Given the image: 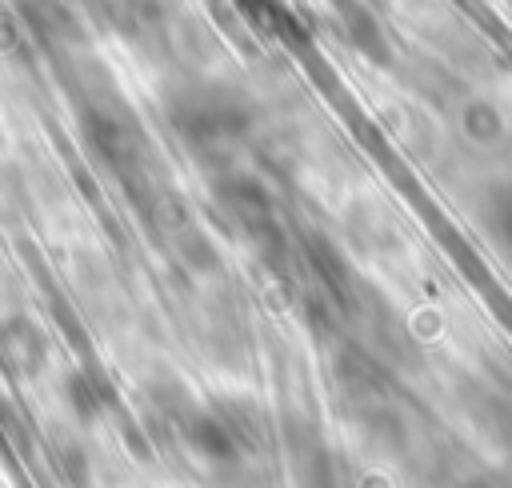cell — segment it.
I'll return each mask as SVG.
<instances>
[{
  "instance_id": "obj_3",
  "label": "cell",
  "mask_w": 512,
  "mask_h": 488,
  "mask_svg": "<svg viewBox=\"0 0 512 488\" xmlns=\"http://www.w3.org/2000/svg\"><path fill=\"white\" fill-rule=\"evenodd\" d=\"M48 364V340L28 316H4L0 320V372L12 380H32Z\"/></svg>"
},
{
  "instance_id": "obj_1",
  "label": "cell",
  "mask_w": 512,
  "mask_h": 488,
  "mask_svg": "<svg viewBox=\"0 0 512 488\" xmlns=\"http://www.w3.org/2000/svg\"><path fill=\"white\" fill-rule=\"evenodd\" d=\"M168 116H172L176 132L192 144H220L248 128L244 96H236L232 88H220V84H200V88L176 92L168 100Z\"/></svg>"
},
{
  "instance_id": "obj_4",
  "label": "cell",
  "mask_w": 512,
  "mask_h": 488,
  "mask_svg": "<svg viewBox=\"0 0 512 488\" xmlns=\"http://www.w3.org/2000/svg\"><path fill=\"white\" fill-rule=\"evenodd\" d=\"M64 396H68V404H72L80 416H100V412L112 404V388H108V380L96 376V372H76V376L68 380Z\"/></svg>"
},
{
  "instance_id": "obj_2",
  "label": "cell",
  "mask_w": 512,
  "mask_h": 488,
  "mask_svg": "<svg viewBox=\"0 0 512 488\" xmlns=\"http://www.w3.org/2000/svg\"><path fill=\"white\" fill-rule=\"evenodd\" d=\"M84 136H88V148L120 176H132L144 160V132L136 128L132 116L124 112H112V108H92L84 116Z\"/></svg>"
}]
</instances>
